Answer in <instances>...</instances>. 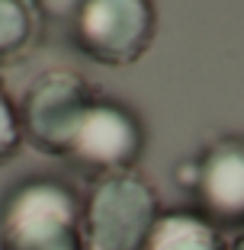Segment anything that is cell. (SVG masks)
<instances>
[{
	"instance_id": "30bf717a",
	"label": "cell",
	"mask_w": 244,
	"mask_h": 250,
	"mask_svg": "<svg viewBox=\"0 0 244 250\" xmlns=\"http://www.w3.org/2000/svg\"><path fill=\"white\" fill-rule=\"evenodd\" d=\"M228 250H244V228H238V231H235V237H231Z\"/></svg>"
},
{
	"instance_id": "8992f818",
	"label": "cell",
	"mask_w": 244,
	"mask_h": 250,
	"mask_svg": "<svg viewBox=\"0 0 244 250\" xmlns=\"http://www.w3.org/2000/svg\"><path fill=\"white\" fill-rule=\"evenodd\" d=\"M145 151V125L126 103L96 96L84 119L74 145L65 161L81 173L100 180L110 173H126Z\"/></svg>"
},
{
	"instance_id": "3957f363",
	"label": "cell",
	"mask_w": 244,
	"mask_h": 250,
	"mask_svg": "<svg viewBox=\"0 0 244 250\" xmlns=\"http://www.w3.org/2000/svg\"><path fill=\"white\" fill-rule=\"evenodd\" d=\"M155 26V0H77L71 39L96 64L129 67L151 48Z\"/></svg>"
},
{
	"instance_id": "277c9868",
	"label": "cell",
	"mask_w": 244,
	"mask_h": 250,
	"mask_svg": "<svg viewBox=\"0 0 244 250\" xmlns=\"http://www.w3.org/2000/svg\"><path fill=\"white\" fill-rule=\"evenodd\" d=\"M96 90L74 71H45L16 106L22 141L52 157H67L81 132Z\"/></svg>"
},
{
	"instance_id": "5b68a950",
	"label": "cell",
	"mask_w": 244,
	"mask_h": 250,
	"mask_svg": "<svg viewBox=\"0 0 244 250\" xmlns=\"http://www.w3.org/2000/svg\"><path fill=\"white\" fill-rule=\"evenodd\" d=\"M193 212L212 228H244V135H222L177 167Z\"/></svg>"
},
{
	"instance_id": "52a82bcc",
	"label": "cell",
	"mask_w": 244,
	"mask_h": 250,
	"mask_svg": "<svg viewBox=\"0 0 244 250\" xmlns=\"http://www.w3.org/2000/svg\"><path fill=\"white\" fill-rule=\"evenodd\" d=\"M45 36L39 0H0V67L26 61Z\"/></svg>"
},
{
	"instance_id": "9c48e42d",
	"label": "cell",
	"mask_w": 244,
	"mask_h": 250,
	"mask_svg": "<svg viewBox=\"0 0 244 250\" xmlns=\"http://www.w3.org/2000/svg\"><path fill=\"white\" fill-rule=\"evenodd\" d=\"M20 145H22L20 112H16L13 100L7 96V90L0 87V164H7L20 151Z\"/></svg>"
},
{
	"instance_id": "7a4b0ae2",
	"label": "cell",
	"mask_w": 244,
	"mask_h": 250,
	"mask_svg": "<svg viewBox=\"0 0 244 250\" xmlns=\"http://www.w3.org/2000/svg\"><path fill=\"white\" fill-rule=\"evenodd\" d=\"M157 218V192L145 177L135 170L100 177L81 199L84 250H145Z\"/></svg>"
},
{
	"instance_id": "6da1fadb",
	"label": "cell",
	"mask_w": 244,
	"mask_h": 250,
	"mask_svg": "<svg viewBox=\"0 0 244 250\" xmlns=\"http://www.w3.org/2000/svg\"><path fill=\"white\" fill-rule=\"evenodd\" d=\"M0 250H84L77 192L58 177L20 180L0 202Z\"/></svg>"
},
{
	"instance_id": "ba28073f",
	"label": "cell",
	"mask_w": 244,
	"mask_h": 250,
	"mask_svg": "<svg viewBox=\"0 0 244 250\" xmlns=\"http://www.w3.org/2000/svg\"><path fill=\"white\" fill-rule=\"evenodd\" d=\"M145 250H228V247L222 241V231L212 228L206 218H200L190 208H177V212H161Z\"/></svg>"
}]
</instances>
